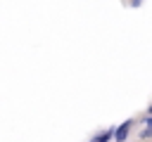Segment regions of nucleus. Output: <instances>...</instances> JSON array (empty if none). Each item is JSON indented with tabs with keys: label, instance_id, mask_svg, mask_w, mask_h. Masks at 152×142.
<instances>
[{
	"label": "nucleus",
	"instance_id": "nucleus-2",
	"mask_svg": "<svg viewBox=\"0 0 152 142\" xmlns=\"http://www.w3.org/2000/svg\"><path fill=\"white\" fill-rule=\"evenodd\" d=\"M112 133H114V125L107 128V130H102V133H97L93 140H95V142H112Z\"/></svg>",
	"mask_w": 152,
	"mask_h": 142
},
{
	"label": "nucleus",
	"instance_id": "nucleus-6",
	"mask_svg": "<svg viewBox=\"0 0 152 142\" xmlns=\"http://www.w3.org/2000/svg\"><path fill=\"white\" fill-rule=\"evenodd\" d=\"M90 142H95V140H90Z\"/></svg>",
	"mask_w": 152,
	"mask_h": 142
},
{
	"label": "nucleus",
	"instance_id": "nucleus-4",
	"mask_svg": "<svg viewBox=\"0 0 152 142\" xmlns=\"http://www.w3.org/2000/svg\"><path fill=\"white\" fill-rule=\"evenodd\" d=\"M142 125H152V118H150V114H147V116L142 118Z\"/></svg>",
	"mask_w": 152,
	"mask_h": 142
},
{
	"label": "nucleus",
	"instance_id": "nucleus-1",
	"mask_svg": "<svg viewBox=\"0 0 152 142\" xmlns=\"http://www.w3.org/2000/svg\"><path fill=\"white\" fill-rule=\"evenodd\" d=\"M131 128H133V118H128V121H124L121 125H114V133H112V140H114V142H126V137H128V133H131Z\"/></svg>",
	"mask_w": 152,
	"mask_h": 142
},
{
	"label": "nucleus",
	"instance_id": "nucleus-5",
	"mask_svg": "<svg viewBox=\"0 0 152 142\" xmlns=\"http://www.w3.org/2000/svg\"><path fill=\"white\" fill-rule=\"evenodd\" d=\"M128 5H131V7H140V5H142V0H131Z\"/></svg>",
	"mask_w": 152,
	"mask_h": 142
},
{
	"label": "nucleus",
	"instance_id": "nucleus-3",
	"mask_svg": "<svg viewBox=\"0 0 152 142\" xmlns=\"http://www.w3.org/2000/svg\"><path fill=\"white\" fill-rule=\"evenodd\" d=\"M150 135H152V125H145L140 133V140H150Z\"/></svg>",
	"mask_w": 152,
	"mask_h": 142
}]
</instances>
